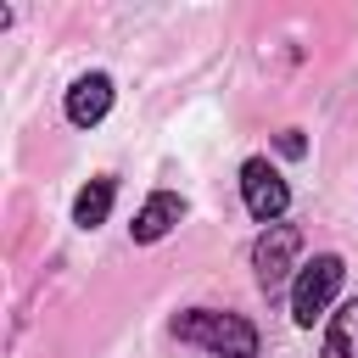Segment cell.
I'll use <instances>...</instances> for the list:
<instances>
[{"instance_id": "7a4b0ae2", "label": "cell", "mask_w": 358, "mask_h": 358, "mask_svg": "<svg viewBox=\"0 0 358 358\" xmlns=\"http://www.w3.org/2000/svg\"><path fill=\"white\" fill-rule=\"evenodd\" d=\"M341 274H347V268H341L336 252L302 263V274H296V285H291V319H296V324H313V319L330 308V296L341 291Z\"/></svg>"}, {"instance_id": "52a82bcc", "label": "cell", "mask_w": 358, "mask_h": 358, "mask_svg": "<svg viewBox=\"0 0 358 358\" xmlns=\"http://www.w3.org/2000/svg\"><path fill=\"white\" fill-rule=\"evenodd\" d=\"M112 179L101 173V179H90L84 190H78V201H73V224L78 229H95V224H106V213H112Z\"/></svg>"}, {"instance_id": "5b68a950", "label": "cell", "mask_w": 358, "mask_h": 358, "mask_svg": "<svg viewBox=\"0 0 358 358\" xmlns=\"http://www.w3.org/2000/svg\"><path fill=\"white\" fill-rule=\"evenodd\" d=\"M106 112H112V78H106V73H90V78H78V84L67 90V117H73L78 129L101 123Z\"/></svg>"}, {"instance_id": "6da1fadb", "label": "cell", "mask_w": 358, "mask_h": 358, "mask_svg": "<svg viewBox=\"0 0 358 358\" xmlns=\"http://www.w3.org/2000/svg\"><path fill=\"white\" fill-rule=\"evenodd\" d=\"M173 336L190 347H207L218 358H257V330L241 313H213V308H190L173 319Z\"/></svg>"}, {"instance_id": "9c48e42d", "label": "cell", "mask_w": 358, "mask_h": 358, "mask_svg": "<svg viewBox=\"0 0 358 358\" xmlns=\"http://www.w3.org/2000/svg\"><path fill=\"white\" fill-rule=\"evenodd\" d=\"M280 151H285V157H302L308 145H302V134H296V129H285V134H280Z\"/></svg>"}, {"instance_id": "ba28073f", "label": "cell", "mask_w": 358, "mask_h": 358, "mask_svg": "<svg viewBox=\"0 0 358 358\" xmlns=\"http://www.w3.org/2000/svg\"><path fill=\"white\" fill-rule=\"evenodd\" d=\"M319 358H358V296L330 319V336H324V352Z\"/></svg>"}, {"instance_id": "3957f363", "label": "cell", "mask_w": 358, "mask_h": 358, "mask_svg": "<svg viewBox=\"0 0 358 358\" xmlns=\"http://www.w3.org/2000/svg\"><path fill=\"white\" fill-rule=\"evenodd\" d=\"M296 252H302L296 224H268V229L257 235V246H252L257 285H263V291H280V285H285V274H291V263H296Z\"/></svg>"}, {"instance_id": "8992f818", "label": "cell", "mask_w": 358, "mask_h": 358, "mask_svg": "<svg viewBox=\"0 0 358 358\" xmlns=\"http://www.w3.org/2000/svg\"><path fill=\"white\" fill-rule=\"evenodd\" d=\"M179 218H185V201H179L173 190H157V196L134 213V224H129V229H134V241H162Z\"/></svg>"}, {"instance_id": "277c9868", "label": "cell", "mask_w": 358, "mask_h": 358, "mask_svg": "<svg viewBox=\"0 0 358 358\" xmlns=\"http://www.w3.org/2000/svg\"><path fill=\"white\" fill-rule=\"evenodd\" d=\"M241 196H246V213L257 218V224H274L285 207H291V190H285V179L263 162V157H252L246 168H241Z\"/></svg>"}]
</instances>
